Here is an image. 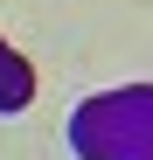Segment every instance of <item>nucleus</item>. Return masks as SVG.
I'll use <instances>...</instances> for the list:
<instances>
[{
    "mask_svg": "<svg viewBox=\"0 0 153 160\" xmlns=\"http://www.w3.org/2000/svg\"><path fill=\"white\" fill-rule=\"evenodd\" d=\"M28 98H35V77H28V63L0 49V112H21Z\"/></svg>",
    "mask_w": 153,
    "mask_h": 160,
    "instance_id": "f257e3e1",
    "label": "nucleus"
}]
</instances>
